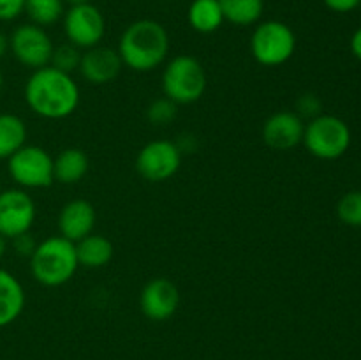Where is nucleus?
<instances>
[{
    "label": "nucleus",
    "mask_w": 361,
    "mask_h": 360,
    "mask_svg": "<svg viewBox=\"0 0 361 360\" xmlns=\"http://www.w3.org/2000/svg\"><path fill=\"white\" fill-rule=\"evenodd\" d=\"M13 246H14V251H16L20 256L30 258L32 253L35 251V247H37V242H35V239L32 236V233L27 232V233H21V235L14 236Z\"/></svg>",
    "instance_id": "28"
},
{
    "label": "nucleus",
    "mask_w": 361,
    "mask_h": 360,
    "mask_svg": "<svg viewBox=\"0 0 361 360\" xmlns=\"http://www.w3.org/2000/svg\"><path fill=\"white\" fill-rule=\"evenodd\" d=\"M88 166L90 161L81 148H66L53 159V176L56 182L71 186L85 179Z\"/></svg>",
    "instance_id": "17"
},
{
    "label": "nucleus",
    "mask_w": 361,
    "mask_h": 360,
    "mask_svg": "<svg viewBox=\"0 0 361 360\" xmlns=\"http://www.w3.org/2000/svg\"><path fill=\"white\" fill-rule=\"evenodd\" d=\"M351 52L353 55L361 62V27L353 34L351 37Z\"/></svg>",
    "instance_id": "30"
},
{
    "label": "nucleus",
    "mask_w": 361,
    "mask_h": 360,
    "mask_svg": "<svg viewBox=\"0 0 361 360\" xmlns=\"http://www.w3.org/2000/svg\"><path fill=\"white\" fill-rule=\"evenodd\" d=\"M80 64H81V49L76 48V46H73L71 42H67V44H62L59 46V48H55L49 66L62 71V73L73 74L74 71L80 69Z\"/></svg>",
    "instance_id": "24"
},
{
    "label": "nucleus",
    "mask_w": 361,
    "mask_h": 360,
    "mask_svg": "<svg viewBox=\"0 0 361 360\" xmlns=\"http://www.w3.org/2000/svg\"><path fill=\"white\" fill-rule=\"evenodd\" d=\"M303 145L317 159L334 161L342 157L351 147V129L335 115H323L305 124Z\"/></svg>",
    "instance_id": "6"
},
{
    "label": "nucleus",
    "mask_w": 361,
    "mask_h": 360,
    "mask_svg": "<svg viewBox=\"0 0 361 360\" xmlns=\"http://www.w3.org/2000/svg\"><path fill=\"white\" fill-rule=\"evenodd\" d=\"M2 87H4V76H2V71H0V92H2Z\"/></svg>",
    "instance_id": "34"
},
{
    "label": "nucleus",
    "mask_w": 361,
    "mask_h": 360,
    "mask_svg": "<svg viewBox=\"0 0 361 360\" xmlns=\"http://www.w3.org/2000/svg\"><path fill=\"white\" fill-rule=\"evenodd\" d=\"M23 94L28 108L48 120L66 119L80 104V87L74 78L53 66L35 69L25 83Z\"/></svg>",
    "instance_id": "1"
},
{
    "label": "nucleus",
    "mask_w": 361,
    "mask_h": 360,
    "mask_svg": "<svg viewBox=\"0 0 361 360\" xmlns=\"http://www.w3.org/2000/svg\"><path fill=\"white\" fill-rule=\"evenodd\" d=\"M7 169L14 182L23 189H44L51 186L53 157L37 145H23L7 159Z\"/></svg>",
    "instance_id": "7"
},
{
    "label": "nucleus",
    "mask_w": 361,
    "mask_h": 360,
    "mask_svg": "<svg viewBox=\"0 0 361 360\" xmlns=\"http://www.w3.org/2000/svg\"><path fill=\"white\" fill-rule=\"evenodd\" d=\"M27 0H0V21H13L25 13Z\"/></svg>",
    "instance_id": "27"
},
{
    "label": "nucleus",
    "mask_w": 361,
    "mask_h": 360,
    "mask_svg": "<svg viewBox=\"0 0 361 360\" xmlns=\"http://www.w3.org/2000/svg\"><path fill=\"white\" fill-rule=\"evenodd\" d=\"M116 52L123 66L137 73H148L164 64L169 53V34L162 23L143 18L133 21L122 32Z\"/></svg>",
    "instance_id": "2"
},
{
    "label": "nucleus",
    "mask_w": 361,
    "mask_h": 360,
    "mask_svg": "<svg viewBox=\"0 0 361 360\" xmlns=\"http://www.w3.org/2000/svg\"><path fill=\"white\" fill-rule=\"evenodd\" d=\"M176 115H178V104L166 97V95L155 99L147 109V119L154 126H168L176 119Z\"/></svg>",
    "instance_id": "25"
},
{
    "label": "nucleus",
    "mask_w": 361,
    "mask_h": 360,
    "mask_svg": "<svg viewBox=\"0 0 361 360\" xmlns=\"http://www.w3.org/2000/svg\"><path fill=\"white\" fill-rule=\"evenodd\" d=\"M305 122L296 112H275L263 126V140L275 150H289L303 141Z\"/></svg>",
    "instance_id": "13"
},
{
    "label": "nucleus",
    "mask_w": 361,
    "mask_h": 360,
    "mask_svg": "<svg viewBox=\"0 0 361 360\" xmlns=\"http://www.w3.org/2000/svg\"><path fill=\"white\" fill-rule=\"evenodd\" d=\"M123 62L118 52L104 46H95L81 55V76L92 85H106L115 80L122 71Z\"/></svg>",
    "instance_id": "15"
},
{
    "label": "nucleus",
    "mask_w": 361,
    "mask_h": 360,
    "mask_svg": "<svg viewBox=\"0 0 361 360\" xmlns=\"http://www.w3.org/2000/svg\"><path fill=\"white\" fill-rule=\"evenodd\" d=\"M63 6V0H27L25 13L30 18V23L44 28L62 20L66 13Z\"/></svg>",
    "instance_id": "22"
},
{
    "label": "nucleus",
    "mask_w": 361,
    "mask_h": 360,
    "mask_svg": "<svg viewBox=\"0 0 361 360\" xmlns=\"http://www.w3.org/2000/svg\"><path fill=\"white\" fill-rule=\"evenodd\" d=\"M9 49L21 66L35 71L49 66L55 46L44 28L34 23H25L14 28L11 34Z\"/></svg>",
    "instance_id": "8"
},
{
    "label": "nucleus",
    "mask_w": 361,
    "mask_h": 360,
    "mask_svg": "<svg viewBox=\"0 0 361 360\" xmlns=\"http://www.w3.org/2000/svg\"><path fill=\"white\" fill-rule=\"evenodd\" d=\"M182 150L169 140H154L145 145L136 157V169L148 182H166L178 173Z\"/></svg>",
    "instance_id": "9"
},
{
    "label": "nucleus",
    "mask_w": 361,
    "mask_h": 360,
    "mask_svg": "<svg viewBox=\"0 0 361 360\" xmlns=\"http://www.w3.org/2000/svg\"><path fill=\"white\" fill-rule=\"evenodd\" d=\"M7 239H4L2 235H0V260L4 258V254H6V249H7Z\"/></svg>",
    "instance_id": "32"
},
{
    "label": "nucleus",
    "mask_w": 361,
    "mask_h": 360,
    "mask_svg": "<svg viewBox=\"0 0 361 360\" xmlns=\"http://www.w3.org/2000/svg\"><path fill=\"white\" fill-rule=\"evenodd\" d=\"M25 289L16 275L0 268V328L14 323L25 309Z\"/></svg>",
    "instance_id": "16"
},
{
    "label": "nucleus",
    "mask_w": 361,
    "mask_h": 360,
    "mask_svg": "<svg viewBox=\"0 0 361 360\" xmlns=\"http://www.w3.org/2000/svg\"><path fill=\"white\" fill-rule=\"evenodd\" d=\"M35 221V203L23 189H4L0 193V235L13 240L30 232Z\"/></svg>",
    "instance_id": "11"
},
{
    "label": "nucleus",
    "mask_w": 361,
    "mask_h": 360,
    "mask_svg": "<svg viewBox=\"0 0 361 360\" xmlns=\"http://www.w3.org/2000/svg\"><path fill=\"white\" fill-rule=\"evenodd\" d=\"M337 215L344 224L361 228V191H349L338 200Z\"/></svg>",
    "instance_id": "23"
},
{
    "label": "nucleus",
    "mask_w": 361,
    "mask_h": 360,
    "mask_svg": "<svg viewBox=\"0 0 361 360\" xmlns=\"http://www.w3.org/2000/svg\"><path fill=\"white\" fill-rule=\"evenodd\" d=\"M187 21L200 34H214L224 23L219 0H192L187 11Z\"/></svg>",
    "instance_id": "19"
},
{
    "label": "nucleus",
    "mask_w": 361,
    "mask_h": 360,
    "mask_svg": "<svg viewBox=\"0 0 361 360\" xmlns=\"http://www.w3.org/2000/svg\"><path fill=\"white\" fill-rule=\"evenodd\" d=\"M97 221L94 205L88 200H71L62 207L59 214V229L63 239L71 242H80L85 236L92 235Z\"/></svg>",
    "instance_id": "14"
},
{
    "label": "nucleus",
    "mask_w": 361,
    "mask_h": 360,
    "mask_svg": "<svg viewBox=\"0 0 361 360\" xmlns=\"http://www.w3.org/2000/svg\"><path fill=\"white\" fill-rule=\"evenodd\" d=\"M76 254L80 267H106L113 258V244L109 242V239H106V236L92 233V235L85 236L80 242H76Z\"/></svg>",
    "instance_id": "18"
},
{
    "label": "nucleus",
    "mask_w": 361,
    "mask_h": 360,
    "mask_svg": "<svg viewBox=\"0 0 361 360\" xmlns=\"http://www.w3.org/2000/svg\"><path fill=\"white\" fill-rule=\"evenodd\" d=\"M224 21L238 27L259 23L264 13V0H219Z\"/></svg>",
    "instance_id": "21"
},
{
    "label": "nucleus",
    "mask_w": 361,
    "mask_h": 360,
    "mask_svg": "<svg viewBox=\"0 0 361 360\" xmlns=\"http://www.w3.org/2000/svg\"><path fill=\"white\" fill-rule=\"evenodd\" d=\"M207 71L197 59L178 55L166 64L162 71V92L176 104H192L207 90Z\"/></svg>",
    "instance_id": "4"
},
{
    "label": "nucleus",
    "mask_w": 361,
    "mask_h": 360,
    "mask_svg": "<svg viewBox=\"0 0 361 360\" xmlns=\"http://www.w3.org/2000/svg\"><path fill=\"white\" fill-rule=\"evenodd\" d=\"M324 6L331 9L334 13H351L356 7H360L361 0H323Z\"/></svg>",
    "instance_id": "29"
},
{
    "label": "nucleus",
    "mask_w": 361,
    "mask_h": 360,
    "mask_svg": "<svg viewBox=\"0 0 361 360\" xmlns=\"http://www.w3.org/2000/svg\"><path fill=\"white\" fill-rule=\"evenodd\" d=\"M63 32L67 41L80 49L99 46L106 32V20L94 4L73 6L63 13Z\"/></svg>",
    "instance_id": "10"
},
{
    "label": "nucleus",
    "mask_w": 361,
    "mask_h": 360,
    "mask_svg": "<svg viewBox=\"0 0 361 360\" xmlns=\"http://www.w3.org/2000/svg\"><path fill=\"white\" fill-rule=\"evenodd\" d=\"M296 109H298V115L302 119H316V116L321 115V109H323V104H321L319 97L314 94H303L302 97L296 101Z\"/></svg>",
    "instance_id": "26"
},
{
    "label": "nucleus",
    "mask_w": 361,
    "mask_h": 360,
    "mask_svg": "<svg viewBox=\"0 0 361 360\" xmlns=\"http://www.w3.org/2000/svg\"><path fill=\"white\" fill-rule=\"evenodd\" d=\"M2 191H4V189H2V182H0V193H2Z\"/></svg>",
    "instance_id": "35"
},
{
    "label": "nucleus",
    "mask_w": 361,
    "mask_h": 360,
    "mask_svg": "<svg viewBox=\"0 0 361 360\" xmlns=\"http://www.w3.org/2000/svg\"><path fill=\"white\" fill-rule=\"evenodd\" d=\"M7 52H9V37L0 30V60L6 56Z\"/></svg>",
    "instance_id": "31"
},
{
    "label": "nucleus",
    "mask_w": 361,
    "mask_h": 360,
    "mask_svg": "<svg viewBox=\"0 0 361 360\" xmlns=\"http://www.w3.org/2000/svg\"><path fill=\"white\" fill-rule=\"evenodd\" d=\"M78 267L76 244L62 235L48 236L39 242L30 256L32 277L48 288H59L69 282Z\"/></svg>",
    "instance_id": "3"
},
{
    "label": "nucleus",
    "mask_w": 361,
    "mask_h": 360,
    "mask_svg": "<svg viewBox=\"0 0 361 360\" xmlns=\"http://www.w3.org/2000/svg\"><path fill=\"white\" fill-rule=\"evenodd\" d=\"M296 52V35L288 23L279 20L261 21L250 37V53L264 67L288 62Z\"/></svg>",
    "instance_id": "5"
},
{
    "label": "nucleus",
    "mask_w": 361,
    "mask_h": 360,
    "mask_svg": "<svg viewBox=\"0 0 361 360\" xmlns=\"http://www.w3.org/2000/svg\"><path fill=\"white\" fill-rule=\"evenodd\" d=\"M27 145V126L13 113H0V161Z\"/></svg>",
    "instance_id": "20"
},
{
    "label": "nucleus",
    "mask_w": 361,
    "mask_h": 360,
    "mask_svg": "<svg viewBox=\"0 0 361 360\" xmlns=\"http://www.w3.org/2000/svg\"><path fill=\"white\" fill-rule=\"evenodd\" d=\"M140 307L152 321H166L178 311L180 292L166 277H155L145 284L140 295Z\"/></svg>",
    "instance_id": "12"
},
{
    "label": "nucleus",
    "mask_w": 361,
    "mask_h": 360,
    "mask_svg": "<svg viewBox=\"0 0 361 360\" xmlns=\"http://www.w3.org/2000/svg\"><path fill=\"white\" fill-rule=\"evenodd\" d=\"M90 0H63V4H69L71 7L73 6H81V4H88Z\"/></svg>",
    "instance_id": "33"
}]
</instances>
